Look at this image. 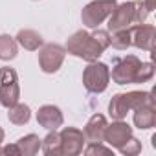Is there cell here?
<instances>
[{
    "label": "cell",
    "instance_id": "obj_1",
    "mask_svg": "<svg viewBox=\"0 0 156 156\" xmlns=\"http://www.w3.org/2000/svg\"><path fill=\"white\" fill-rule=\"evenodd\" d=\"M154 75L152 62H141L136 55H125L121 59H114L110 77L116 85H134L147 83Z\"/></svg>",
    "mask_w": 156,
    "mask_h": 156
},
{
    "label": "cell",
    "instance_id": "obj_2",
    "mask_svg": "<svg viewBox=\"0 0 156 156\" xmlns=\"http://www.w3.org/2000/svg\"><path fill=\"white\" fill-rule=\"evenodd\" d=\"M149 15V9L143 0H130V2L118 4L108 17V31L127 30L134 24H143Z\"/></svg>",
    "mask_w": 156,
    "mask_h": 156
},
{
    "label": "cell",
    "instance_id": "obj_3",
    "mask_svg": "<svg viewBox=\"0 0 156 156\" xmlns=\"http://www.w3.org/2000/svg\"><path fill=\"white\" fill-rule=\"evenodd\" d=\"M64 50L70 55L79 57V59H83L87 62L98 61L103 55V51H105V48L98 42V39L92 33L85 31V30H79V31H75L72 37H68Z\"/></svg>",
    "mask_w": 156,
    "mask_h": 156
},
{
    "label": "cell",
    "instance_id": "obj_4",
    "mask_svg": "<svg viewBox=\"0 0 156 156\" xmlns=\"http://www.w3.org/2000/svg\"><path fill=\"white\" fill-rule=\"evenodd\" d=\"M143 105H154V98L151 92L132 90L125 94H114L108 103V114L112 119H125L130 110Z\"/></svg>",
    "mask_w": 156,
    "mask_h": 156
},
{
    "label": "cell",
    "instance_id": "obj_5",
    "mask_svg": "<svg viewBox=\"0 0 156 156\" xmlns=\"http://www.w3.org/2000/svg\"><path fill=\"white\" fill-rule=\"evenodd\" d=\"M110 83V68L105 62L92 61L83 70V85L90 94H101Z\"/></svg>",
    "mask_w": 156,
    "mask_h": 156
},
{
    "label": "cell",
    "instance_id": "obj_6",
    "mask_svg": "<svg viewBox=\"0 0 156 156\" xmlns=\"http://www.w3.org/2000/svg\"><path fill=\"white\" fill-rule=\"evenodd\" d=\"M20 99V87L19 75L13 68L2 66L0 68V105L4 108L13 107Z\"/></svg>",
    "mask_w": 156,
    "mask_h": 156
},
{
    "label": "cell",
    "instance_id": "obj_7",
    "mask_svg": "<svg viewBox=\"0 0 156 156\" xmlns=\"http://www.w3.org/2000/svg\"><path fill=\"white\" fill-rule=\"evenodd\" d=\"M116 6H118L116 0H92V2H88L83 8L81 20L87 28L96 30L103 20H107L110 17V13L114 11Z\"/></svg>",
    "mask_w": 156,
    "mask_h": 156
},
{
    "label": "cell",
    "instance_id": "obj_8",
    "mask_svg": "<svg viewBox=\"0 0 156 156\" xmlns=\"http://www.w3.org/2000/svg\"><path fill=\"white\" fill-rule=\"evenodd\" d=\"M66 57V50L61 44L50 42V44H42L41 51H39V66L44 73H55Z\"/></svg>",
    "mask_w": 156,
    "mask_h": 156
},
{
    "label": "cell",
    "instance_id": "obj_9",
    "mask_svg": "<svg viewBox=\"0 0 156 156\" xmlns=\"http://www.w3.org/2000/svg\"><path fill=\"white\" fill-rule=\"evenodd\" d=\"M61 154L62 156H77L81 154L85 149V134L83 130L75 129V127H64L61 132Z\"/></svg>",
    "mask_w": 156,
    "mask_h": 156
},
{
    "label": "cell",
    "instance_id": "obj_10",
    "mask_svg": "<svg viewBox=\"0 0 156 156\" xmlns=\"http://www.w3.org/2000/svg\"><path fill=\"white\" fill-rule=\"evenodd\" d=\"M130 30V46L145 51H152L154 46V37H156V28L152 24H134L129 28Z\"/></svg>",
    "mask_w": 156,
    "mask_h": 156
},
{
    "label": "cell",
    "instance_id": "obj_11",
    "mask_svg": "<svg viewBox=\"0 0 156 156\" xmlns=\"http://www.w3.org/2000/svg\"><path fill=\"white\" fill-rule=\"evenodd\" d=\"M130 138H132V127L127 121H123V119H116L112 125H107L105 136H103V143H107L108 147L119 149Z\"/></svg>",
    "mask_w": 156,
    "mask_h": 156
},
{
    "label": "cell",
    "instance_id": "obj_12",
    "mask_svg": "<svg viewBox=\"0 0 156 156\" xmlns=\"http://www.w3.org/2000/svg\"><path fill=\"white\" fill-rule=\"evenodd\" d=\"M62 112L55 105H42L37 112V123L46 130H57L59 127H62Z\"/></svg>",
    "mask_w": 156,
    "mask_h": 156
},
{
    "label": "cell",
    "instance_id": "obj_13",
    "mask_svg": "<svg viewBox=\"0 0 156 156\" xmlns=\"http://www.w3.org/2000/svg\"><path fill=\"white\" fill-rule=\"evenodd\" d=\"M107 125H108V121H107V118H105L103 114H94V116L87 121L85 130H83L87 141H90V143H92V141H101V143H103V136H105Z\"/></svg>",
    "mask_w": 156,
    "mask_h": 156
},
{
    "label": "cell",
    "instance_id": "obj_14",
    "mask_svg": "<svg viewBox=\"0 0 156 156\" xmlns=\"http://www.w3.org/2000/svg\"><path fill=\"white\" fill-rule=\"evenodd\" d=\"M134 125L140 129V130H149L156 125V108L154 105H143V107H138L134 108Z\"/></svg>",
    "mask_w": 156,
    "mask_h": 156
},
{
    "label": "cell",
    "instance_id": "obj_15",
    "mask_svg": "<svg viewBox=\"0 0 156 156\" xmlns=\"http://www.w3.org/2000/svg\"><path fill=\"white\" fill-rule=\"evenodd\" d=\"M15 41H17L19 46H22L24 50H30V51H35V50H39V48L44 44L41 33L35 31V30H20V31L17 33Z\"/></svg>",
    "mask_w": 156,
    "mask_h": 156
},
{
    "label": "cell",
    "instance_id": "obj_16",
    "mask_svg": "<svg viewBox=\"0 0 156 156\" xmlns=\"http://www.w3.org/2000/svg\"><path fill=\"white\" fill-rule=\"evenodd\" d=\"M41 143H42V140H41L37 134L22 136V138L17 141L19 154H20V156H35V154L41 151Z\"/></svg>",
    "mask_w": 156,
    "mask_h": 156
},
{
    "label": "cell",
    "instance_id": "obj_17",
    "mask_svg": "<svg viewBox=\"0 0 156 156\" xmlns=\"http://www.w3.org/2000/svg\"><path fill=\"white\" fill-rule=\"evenodd\" d=\"M8 119L13 123V125H26L30 119H31V110L28 105L24 103H15L13 107L8 108Z\"/></svg>",
    "mask_w": 156,
    "mask_h": 156
},
{
    "label": "cell",
    "instance_id": "obj_18",
    "mask_svg": "<svg viewBox=\"0 0 156 156\" xmlns=\"http://www.w3.org/2000/svg\"><path fill=\"white\" fill-rule=\"evenodd\" d=\"M19 53V44L15 41V37L2 33L0 35V59L2 61H13Z\"/></svg>",
    "mask_w": 156,
    "mask_h": 156
},
{
    "label": "cell",
    "instance_id": "obj_19",
    "mask_svg": "<svg viewBox=\"0 0 156 156\" xmlns=\"http://www.w3.org/2000/svg\"><path fill=\"white\" fill-rule=\"evenodd\" d=\"M41 151L46 156H59L61 154V136L57 130H50L48 136L41 143Z\"/></svg>",
    "mask_w": 156,
    "mask_h": 156
},
{
    "label": "cell",
    "instance_id": "obj_20",
    "mask_svg": "<svg viewBox=\"0 0 156 156\" xmlns=\"http://www.w3.org/2000/svg\"><path fill=\"white\" fill-rule=\"evenodd\" d=\"M110 46L116 48V50H127L130 48V30H118V31H112L110 35Z\"/></svg>",
    "mask_w": 156,
    "mask_h": 156
},
{
    "label": "cell",
    "instance_id": "obj_21",
    "mask_svg": "<svg viewBox=\"0 0 156 156\" xmlns=\"http://www.w3.org/2000/svg\"><path fill=\"white\" fill-rule=\"evenodd\" d=\"M121 154H125V156H136V154H140L141 152V141L140 140H136L134 136L130 138V140H127L119 149H118Z\"/></svg>",
    "mask_w": 156,
    "mask_h": 156
},
{
    "label": "cell",
    "instance_id": "obj_22",
    "mask_svg": "<svg viewBox=\"0 0 156 156\" xmlns=\"http://www.w3.org/2000/svg\"><path fill=\"white\" fill-rule=\"evenodd\" d=\"M85 151V154H88V156H94V154H105V156H108V154H112V147H105L101 141H92L87 149H83Z\"/></svg>",
    "mask_w": 156,
    "mask_h": 156
},
{
    "label": "cell",
    "instance_id": "obj_23",
    "mask_svg": "<svg viewBox=\"0 0 156 156\" xmlns=\"http://www.w3.org/2000/svg\"><path fill=\"white\" fill-rule=\"evenodd\" d=\"M92 35L98 39V42H99V44H101L105 50L110 46V33H108V31H105V30H96Z\"/></svg>",
    "mask_w": 156,
    "mask_h": 156
},
{
    "label": "cell",
    "instance_id": "obj_24",
    "mask_svg": "<svg viewBox=\"0 0 156 156\" xmlns=\"http://www.w3.org/2000/svg\"><path fill=\"white\" fill-rule=\"evenodd\" d=\"M4 154H19V147H17V143L15 145H8V147H4ZM20 156V154H19Z\"/></svg>",
    "mask_w": 156,
    "mask_h": 156
},
{
    "label": "cell",
    "instance_id": "obj_25",
    "mask_svg": "<svg viewBox=\"0 0 156 156\" xmlns=\"http://www.w3.org/2000/svg\"><path fill=\"white\" fill-rule=\"evenodd\" d=\"M4 136H6V132H4V129H2V127H0V143L4 141Z\"/></svg>",
    "mask_w": 156,
    "mask_h": 156
},
{
    "label": "cell",
    "instance_id": "obj_26",
    "mask_svg": "<svg viewBox=\"0 0 156 156\" xmlns=\"http://www.w3.org/2000/svg\"><path fill=\"white\" fill-rule=\"evenodd\" d=\"M0 154H4V149H0Z\"/></svg>",
    "mask_w": 156,
    "mask_h": 156
}]
</instances>
